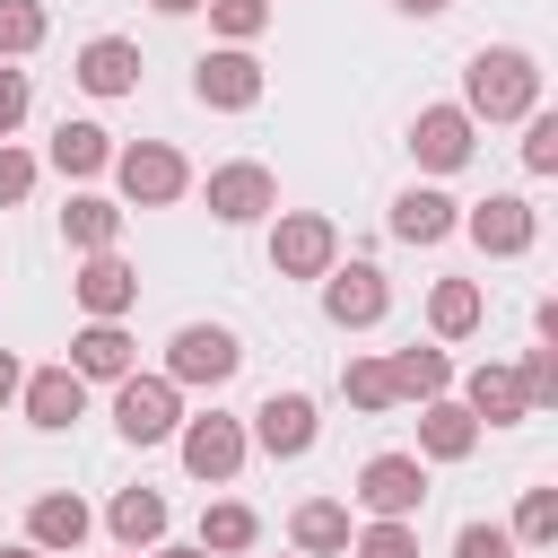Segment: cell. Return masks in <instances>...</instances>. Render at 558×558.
I'll use <instances>...</instances> for the list:
<instances>
[{
  "label": "cell",
  "instance_id": "obj_42",
  "mask_svg": "<svg viewBox=\"0 0 558 558\" xmlns=\"http://www.w3.org/2000/svg\"><path fill=\"white\" fill-rule=\"evenodd\" d=\"M148 558H209V549H201V541H192V549H166V541H157V549H148Z\"/></svg>",
  "mask_w": 558,
  "mask_h": 558
},
{
  "label": "cell",
  "instance_id": "obj_21",
  "mask_svg": "<svg viewBox=\"0 0 558 558\" xmlns=\"http://www.w3.org/2000/svg\"><path fill=\"white\" fill-rule=\"evenodd\" d=\"M87 532H96V514H87V497H70V488H52V497L26 506V541H35V549H78Z\"/></svg>",
  "mask_w": 558,
  "mask_h": 558
},
{
  "label": "cell",
  "instance_id": "obj_37",
  "mask_svg": "<svg viewBox=\"0 0 558 558\" xmlns=\"http://www.w3.org/2000/svg\"><path fill=\"white\" fill-rule=\"evenodd\" d=\"M514 375H523V392H532V410H549V401H558V349H532V357H523Z\"/></svg>",
  "mask_w": 558,
  "mask_h": 558
},
{
  "label": "cell",
  "instance_id": "obj_30",
  "mask_svg": "<svg viewBox=\"0 0 558 558\" xmlns=\"http://www.w3.org/2000/svg\"><path fill=\"white\" fill-rule=\"evenodd\" d=\"M44 0H0V61H17V52H35L44 44Z\"/></svg>",
  "mask_w": 558,
  "mask_h": 558
},
{
  "label": "cell",
  "instance_id": "obj_27",
  "mask_svg": "<svg viewBox=\"0 0 558 558\" xmlns=\"http://www.w3.org/2000/svg\"><path fill=\"white\" fill-rule=\"evenodd\" d=\"M392 366V401H436L445 384H453V357L445 349H401V357H384Z\"/></svg>",
  "mask_w": 558,
  "mask_h": 558
},
{
  "label": "cell",
  "instance_id": "obj_31",
  "mask_svg": "<svg viewBox=\"0 0 558 558\" xmlns=\"http://www.w3.org/2000/svg\"><path fill=\"white\" fill-rule=\"evenodd\" d=\"M340 392H349L357 410H392V366H384V357H349V366H340Z\"/></svg>",
  "mask_w": 558,
  "mask_h": 558
},
{
  "label": "cell",
  "instance_id": "obj_16",
  "mask_svg": "<svg viewBox=\"0 0 558 558\" xmlns=\"http://www.w3.org/2000/svg\"><path fill=\"white\" fill-rule=\"evenodd\" d=\"M17 401H26L35 427H70V418L87 410V375H78L70 357H61V366H35V375L17 384Z\"/></svg>",
  "mask_w": 558,
  "mask_h": 558
},
{
  "label": "cell",
  "instance_id": "obj_45",
  "mask_svg": "<svg viewBox=\"0 0 558 558\" xmlns=\"http://www.w3.org/2000/svg\"><path fill=\"white\" fill-rule=\"evenodd\" d=\"M296 558H305V549H296Z\"/></svg>",
  "mask_w": 558,
  "mask_h": 558
},
{
  "label": "cell",
  "instance_id": "obj_36",
  "mask_svg": "<svg viewBox=\"0 0 558 558\" xmlns=\"http://www.w3.org/2000/svg\"><path fill=\"white\" fill-rule=\"evenodd\" d=\"M453 558H514V532L506 523H462L453 532Z\"/></svg>",
  "mask_w": 558,
  "mask_h": 558
},
{
  "label": "cell",
  "instance_id": "obj_2",
  "mask_svg": "<svg viewBox=\"0 0 558 558\" xmlns=\"http://www.w3.org/2000/svg\"><path fill=\"white\" fill-rule=\"evenodd\" d=\"M113 427H122V445H166V436L183 427V384L131 366V375L113 384Z\"/></svg>",
  "mask_w": 558,
  "mask_h": 558
},
{
  "label": "cell",
  "instance_id": "obj_15",
  "mask_svg": "<svg viewBox=\"0 0 558 558\" xmlns=\"http://www.w3.org/2000/svg\"><path fill=\"white\" fill-rule=\"evenodd\" d=\"M462 410H471L480 427H514V418H532V392H523L514 366H488V357H480V366L462 375Z\"/></svg>",
  "mask_w": 558,
  "mask_h": 558
},
{
  "label": "cell",
  "instance_id": "obj_25",
  "mask_svg": "<svg viewBox=\"0 0 558 558\" xmlns=\"http://www.w3.org/2000/svg\"><path fill=\"white\" fill-rule=\"evenodd\" d=\"M480 314H488L480 279H436V288H427V323H436V340H471Z\"/></svg>",
  "mask_w": 558,
  "mask_h": 558
},
{
  "label": "cell",
  "instance_id": "obj_8",
  "mask_svg": "<svg viewBox=\"0 0 558 558\" xmlns=\"http://www.w3.org/2000/svg\"><path fill=\"white\" fill-rule=\"evenodd\" d=\"M357 506H366V514H392V523H418V506H427V462H418V453H375V462L357 471Z\"/></svg>",
  "mask_w": 558,
  "mask_h": 558
},
{
  "label": "cell",
  "instance_id": "obj_44",
  "mask_svg": "<svg viewBox=\"0 0 558 558\" xmlns=\"http://www.w3.org/2000/svg\"><path fill=\"white\" fill-rule=\"evenodd\" d=\"M122 558H148V549H122Z\"/></svg>",
  "mask_w": 558,
  "mask_h": 558
},
{
  "label": "cell",
  "instance_id": "obj_9",
  "mask_svg": "<svg viewBox=\"0 0 558 558\" xmlns=\"http://www.w3.org/2000/svg\"><path fill=\"white\" fill-rule=\"evenodd\" d=\"M462 235H471L480 253L514 262V253H532V235H541V209H532L523 192H488L480 209H462Z\"/></svg>",
  "mask_w": 558,
  "mask_h": 558
},
{
  "label": "cell",
  "instance_id": "obj_23",
  "mask_svg": "<svg viewBox=\"0 0 558 558\" xmlns=\"http://www.w3.org/2000/svg\"><path fill=\"white\" fill-rule=\"evenodd\" d=\"M105 532H113L122 549H157V541H166V497H157V488H122V497L105 506Z\"/></svg>",
  "mask_w": 558,
  "mask_h": 558
},
{
  "label": "cell",
  "instance_id": "obj_24",
  "mask_svg": "<svg viewBox=\"0 0 558 558\" xmlns=\"http://www.w3.org/2000/svg\"><path fill=\"white\" fill-rule=\"evenodd\" d=\"M288 541H296L305 558H340V549H349V506H340V497H305V506L288 514Z\"/></svg>",
  "mask_w": 558,
  "mask_h": 558
},
{
  "label": "cell",
  "instance_id": "obj_4",
  "mask_svg": "<svg viewBox=\"0 0 558 558\" xmlns=\"http://www.w3.org/2000/svg\"><path fill=\"white\" fill-rule=\"evenodd\" d=\"M340 262V227L323 218V209H279V227H270V270L279 279H323Z\"/></svg>",
  "mask_w": 558,
  "mask_h": 558
},
{
  "label": "cell",
  "instance_id": "obj_28",
  "mask_svg": "<svg viewBox=\"0 0 558 558\" xmlns=\"http://www.w3.org/2000/svg\"><path fill=\"white\" fill-rule=\"evenodd\" d=\"M253 541H262V514H253V506L218 497V506L201 514V549H218V558H227V549H253Z\"/></svg>",
  "mask_w": 558,
  "mask_h": 558
},
{
  "label": "cell",
  "instance_id": "obj_32",
  "mask_svg": "<svg viewBox=\"0 0 558 558\" xmlns=\"http://www.w3.org/2000/svg\"><path fill=\"white\" fill-rule=\"evenodd\" d=\"M349 549H357V558H418V523H392V514H375L366 532H349Z\"/></svg>",
  "mask_w": 558,
  "mask_h": 558
},
{
  "label": "cell",
  "instance_id": "obj_10",
  "mask_svg": "<svg viewBox=\"0 0 558 558\" xmlns=\"http://www.w3.org/2000/svg\"><path fill=\"white\" fill-rule=\"evenodd\" d=\"M270 209H279L270 166L235 157V166H218V174H209V218H218V227H253V218H270Z\"/></svg>",
  "mask_w": 558,
  "mask_h": 558
},
{
  "label": "cell",
  "instance_id": "obj_7",
  "mask_svg": "<svg viewBox=\"0 0 558 558\" xmlns=\"http://www.w3.org/2000/svg\"><path fill=\"white\" fill-rule=\"evenodd\" d=\"M174 436H183V471H192V480H209V488H227V480L244 471V453H253L244 418H218V410H209V418H183Z\"/></svg>",
  "mask_w": 558,
  "mask_h": 558
},
{
  "label": "cell",
  "instance_id": "obj_20",
  "mask_svg": "<svg viewBox=\"0 0 558 558\" xmlns=\"http://www.w3.org/2000/svg\"><path fill=\"white\" fill-rule=\"evenodd\" d=\"M70 366H78L87 384H122V375L140 366V349H131V331H122V323H87V331L70 340Z\"/></svg>",
  "mask_w": 558,
  "mask_h": 558
},
{
  "label": "cell",
  "instance_id": "obj_35",
  "mask_svg": "<svg viewBox=\"0 0 558 558\" xmlns=\"http://www.w3.org/2000/svg\"><path fill=\"white\" fill-rule=\"evenodd\" d=\"M35 174H44V166H35L26 148H9V140H0V209H17V201L35 192Z\"/></svg>",
  "mask_w": 558,
  "mask_h": 558
},
{
  "label": "cell",
  "instance_id": "obj_40",
  "mask_svg": "<svg viewBox=\"0 0 558 558\" xmlns=\"http://www.w3.org/2000/svg\"><path fill=\"white\" fill-rule=\"evenodd\" d=\"M392 9H401V17H445L453 0H392Z\"/></svg>",
  "mask_w": 558,
  "mask_h": 558
},
{
  "label": "cell",
  "instance_id": "obj_22",
  "mask_svg": "<svg viewBox=\"0 0 558 558\" xmlns=\"http://www.w3.org/2000/svg\"><path fill=\"white\" fill-rule=\"evenodd\" d=\"M61 235H70V253H113V244H122V201H105V192H70Z\"/></svg>",
  "mask_w": 558,
  "mask_h": 558
},
{
  "label": "cell",
  "instance_id": "obj_14",
  "mask_svg": "<svg viewBox=\"0 0 558 558\" xmlns=\"http://www.w3.org/2000/svg\"><path fill=\"white\" fill-rule=\"evenodd\" d=\"M70 288H78V305H87V323H122V314L140 305V270H131L122 253H87V270H78Z\"/></svg>",
  "mask_w": 558,
  "mask_h": 558
},
{
  "label": "cell",
  "instance_id": "obj_3",
  "mask_svg": "<svg viewBox=\"0 0 558 558\" xmlns=\"http://www.w3.org/2000/svg\"><path fill=\"white\" fill-rule=\"evenodd\" d=\"M113 183H122L131 209H166V201L192 192V166H183V148H166V140H131V148H113Z\"/></svg>",
  "mask_w": 558,
  "mask_h": 558
},
{
  "label": "cell",
  "instance_id": "obj_6",
  "mask_svg": "<svg viewBox=\"0 0 558 558\" xmlns=\"http://www.w3.org/2000/svg\"><path fill=\"white\" fill-rule=\"evenodd\" d=\"M235 366H244V340H235L227 323H183V331L166 340V375H174V384H209V392H218Z\"/></svg>",
  "mask_w": 558,
  "mask_h": 558
},
{
  "label": "cell",
  "instance_id": "obj_39",
  "mask_svg": "<svg viewBox=\"0 0 558 558\" xmlns=\"http://www.w3.org/2000/svg\"><path fill=\"white\" fill-rule=\"evenodd\" d=\"M17 384H26V366H17V357H9V349H0V410H9V401H17Z\"/></svg>",
  "mask_w": 558,
  "mask_h": 558
},
{
  "label": "cell",
  "instance_id": "obj_1",
  "mask_svg": "<svg viewBox=\"0 0 558 558\" xmlns=\"http://www.w3.org/2000/svg\"><path fill=\"white\" fill-rule=\"evenodd\" d=\"M541 105V61L523 44H480L462 70V113L471 122H523Z\"/></svg>",
  "mask_w": 558,
  "mask_h": 558
},
{
  "label": "cell",
  "instance_id": "obj_29",
  "mask_svg": "<svg viewBox=\"0 0 558 558\" xmlns=\"http://www.w3.org/2000/svg\"><path fill=\"white\" fill-rule=\"evenodd\" d=\"M558 541V488H523L514 506V549H549Z\"/></svg>",
  "mask_w": 558,
  "mask_h": 558
},
{
  "label": "cell",
  "instance_id": "obj_17",
  "mask_svg": "<svg viewBox=\"0 0 558 558\" xmlns=\"http://www.w3.org/2000/svg\"><path fill=\"white\" fill-rule=\"evenodd\" d=\"M418 453H427V462H471V453H480V418H471L462 401H445V392L418 401Z\"/></svg>",
  "mask_w": 558,
  "mask_h": 558
},
{
  "label": "cell",
  "instance_id": "obj_13",
  "mask_svg": "<svg viewBox=\"0 0 558 558\" xmlns=\"http://www.w3.org/2000/svg\"><path fill=\"white\" fill-rule=\"evenodd\" d=\"M471 113L462 105H427V113H410V157L427 166V174H453V166H471Z\"/></svg>",
  "mask_w": 558,
  "mask_h": 558
},
{
  "label": "cell",
  "instance_id": "obj_19",
  "mask_svg": "<svg viewBox=\"0 0 558 558\" xmlns=\"http://www.w3.org/2000/svg\"><path fill=\"white\" fill-rule=\"evenodd\" d=\"M453 227H462V209H453L436 183H410V192L392 201V235H401V244H445Z\"/></svg>",
  "mask_w": 558,
  "mask_h": 558
},
{
  "label": "cell",
  "instance_id": "obj_38",
  "mask_svg": "<svg viewBox=\"0 0 558 558\" xmlns=\"http://www.w3.org/2000/svg\"><path fill=\"white\" fill-rule=\"evenodd\" d=\"M26 105H35V87H26V70H9V61H0V140H9L17 122H26Z\"/></svg>",
  "mask_w": 558,
  "mask_h": 558
},
{
  "label": "cell",
  "instance_id": "obj_5",
  "mask_svg": "<svg viewBox=\"0 0 558 558\" xmlns=\"http://www.w3.org/2000/svg\"><path fill=\"white\" fill-rule=\"evenodd\" d=\"M262 61H253V44H218V52H201V70H192V96L209 105V113H253L262 105Z\"/></svg>",
  "mask_w": 558,
  "mask_h": 558
},
{
  "label": "cell",
  "instance_id": "obj_34",
  "mask_svg": "<svg viewBox=\"0 0 558 558\" xmlns=\"http://www.w3.org/2000/svg\"><path fill=\"white\" fill-rule=\"evenodd\" d=\"M523 166L532 174H558V113H541V105L523 113Z\"/></svg>",
  "mask_w": 558,
  "mask_h": 558
},
{
  "label": "cell",
  "instance_id": "obj_41",
  "mask_svg": "<svg viewBox=\"0 0 558 558\" xmlns=\"http://www.w3.org/2000/svg\"><path fill=\"white\" fill-rule=\"evenodd\" d=\"M148 9H166V17H192V9H201V0H148Z\"/></svg>",
  "mask_w": 558,
  "mask_h": 558
},
{
  "label": "cell",
  "instance_id": "obj_33",
  "mask_svg": "<svg viewBox=\"0 0 558 558\" xmlns=\"http://www.w3.org/2000/svg\"><path fill=\"white\" fill-rule=\"evenodd\" d=\"M209 9V26L227 35V44H253L262 26H270V0H201Z\"/></svg>",
  "mask_w": 558,
  "mask_h": 558
},
{
  "label": "cell",
  "instance_id": "obj_18",
  "mask_svg": "<svg viewBox=\"0 0 558 558\" xmlns=\"http://www.w3.org/2000/svg\"><path fill=\"white\" fill-rule=\"evenodd\" d=\"M87 96H131L140 87V44H122V35H96V44H78V70H70Z\"/></svg>",
  "mask_w": 558,
  "mask_h": 558
},
{
  "label": "cell",
  "instance_id": "obj_43",
  "mask_svg": "<svg viewBox=\"0 0 558 558\" xmlns=\"http://www.w3.org/2000/svg\"><path fill=\"white\" fill-rule=\"evenodd\" d=\"M0 558H52V549H35V541H17V549H0Z\"/></svg>",
  "mask_w": 558,
  "mask_h": 558
},
{
  "label": "cell",
  "instance_id": "obj_12",
  "mask_svg": "<svg viewBox=\"0 0 558 558\" xmlns=\"http://www.w3.org/2000/svg\"><path fill=\"white\" fill-rule=\"evenodd\" d=\"M244 436H253L270 462H296V453L323 436V418H314V401H305V392H270V401L244 418Z\"/></svg>",
  "mask_w": 558,
  "mask_h": 558
},
{
  "label": "cell",
  "instance_id": "obj_26",
  "mask_svg": "<svg viewBox=\"0 0 558 558\" xmlns=\"http://www.w3.org/2000/svg\"><path fill=\"white\" fill-rule=\"evenodd\" d=\"M52 166L61 174H105L113 166V131L105 122H61L52 131Z\"/></svg>",
  "mask_w": 558,
  "mask_h": 558
},
{
  "label": "cell",
  "instance_id": "obj_11",
  "mask_svg": "<svg viewBox=\"0 0 558 558\" xmlns=\"http://www.w3.org/2000/svg\"><path fill=\"white\" fill-rule=\"evenodd\" d=\"M384 305H392V288H384V270L375 262H331L323 270V314L340 323V331H366V323H384Z\"/></svg>",
  "mask_w": 558,
  "mask_h": 558
}]
</instances>
